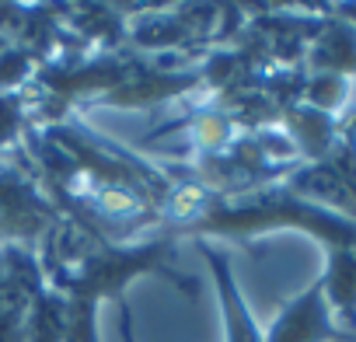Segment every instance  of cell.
<instances>
[{"instance_id": "cell-1", "label": "cell", "mask_w": 356, "mask_h": 342, "mask_svg": "<svg viewBox=\"0 0 356 342\" xmlns=\"http://www.w3.org/2000/svg\"><path fill=\"white\" fill-rule=\"evenodd\" d=\"M325 339H346V332L332 325L328 300H325V290L318 279L297 300H290V307L276 318L266 342H325Z\"/></svg>"}, {"instance_id": "cell-2", "label": "cell", "mask_w": 356, "mask_h": 342, "mask_svg": "<svg viewBox=\"0 0 356 342\" xmlns=\"http://www.w3.org/2000/svg\"><path fill=\"white\" fill-rule=\"evenodd\" d=\"M311 60L325 77H356V25L342 18L321 22V32L311 46Z\"/></svg>"}, {"instance_id": "cell-3", "label": "cell", "mask_w": 356, "mask_h": 342, "mask_svg": "<svg viewBox=\"0 0 356 342\" xmlns=\"http://www.w3.org/2000/svg\"><path fill=\"white\" fill-rule=\"evenodd\" d=\"M328 311H339L346 335L356 339V248H328V269L321 276Z\"/></svg>"}, {"instance_id": "cell-4", "label": "cell", "mask_w": 356, "mask_h": 342, "mask_svg": "<svg viewBox=\"0 0 356 342\" xmlns=\"http://www.w3.org/2000/svg\"><path fill=\"white\" fill-rule=\"evenodd\" d=\"M325 161L332 164V171L339 175V182L346 186V193L356 200V115L346 122L339 143L332 147V154H328Z\"/></svg>"}, {"instance_id": "cell-5", "label": "cell", "mask_w": 356, "mask_h": 342, "mask_svg": "<svg viewBox=\"0 0 356 342\" xmlns=\"http://www.w3.org/2000/svg\"><path fill=\"white\" fill-rule=\"evenodd\" d=\"M220 279H224V286H227V318H231V339H234V342H259V335H255V328H252V318L245 314V307H241L238 293L231 290L227 276H220Z\"/></svg>"}, {"instance_id": "cell-6", "label": "cell", "mask_w": 356, "mask_h": 342, "mask_svg": "<svg viewBox=\"0 0 356 342\" xmlns=\"http://www.w3.org/2000/svg\"><path fill=\"white\" fill-rule=\"evenodd\" d=\"M335 15H339L342 22H349V25H356V4H342V8H335Z\"/></svg>"}]
</instances>
